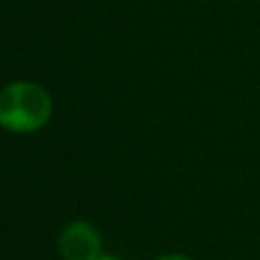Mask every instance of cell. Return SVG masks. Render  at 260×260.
<instances>
[{
  "label": "cell",
  "instance_id": "obj_3",
  "mask_svg": "<svg viewBox=\"0 0 260 260\" xmlns=\"http://www.w3.org/2000/svg\"><path fill=\"white\" fill-rule=\"evenodd\" d=\"M157 260H192V258L183 256V253H167V256H160Z\"/></svg>",
  "mask_w": 260,
  "mask_h": 260
},
{
  "label": "cell",
  "instance_id": "obj_1",
  "mask_svg": "<svg viewBox=\"0 0 260 260\" xmlns=\"http://www.w3.org/2000/svg\"><path fill=\"white\" fill-rule=\"evenodd\" d=\"M53 114V101L35 82H12L0 91V126L9 133H35Z\"/></svg>",
  "mask_w": 260,
  "mask_h": 260
},
{
  "label": "cell",
  "instance_id": "obj_4",
  "mask_svg": "<svg viewBox=\"0 0 260 260\" xmlns=\"http://www.w3.org/2000/svg\"><path fill=\"white\" fill-rule=\"evenodd\" d=\"M99 260H119V258H114V256H101Z\"/></svg>",
  "mask_w": 260,
  "mask_h": 260
},
{
  "label": "cell",
  "instance_id": "obj_2",
  "mask_svg": "<svg viewBox=\"0 0 260 260\" xmlns=\"http://www.w3.org/2000/svg\"><path fill=\"white\" fill-rule=\"evenodd\" d=\"M59 253L64 260H99L101 235L87 221H73L62 231Z\"/></svg>",
  "mask_w": 260,
  "mask_h": 260
}]
</instances>
